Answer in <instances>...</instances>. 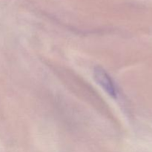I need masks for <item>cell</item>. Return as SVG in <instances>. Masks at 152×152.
<instances>
[{
  "instance_id": "obj_1",
  "label": "cell",
  "mask_w": 152,
  "mask_h": 152,
  "mask_svg": "<svg viewBox=\"0 0 152 152\" xmlns=\"http://www.w3.org/2000/svg\"><path fill=\"white\" fill-rule=\"evenodd\" d=\"M94 78L110 96L116 98L117 91L115 86L105 70L102 69L101 67H96L94 70Z\"/></svg>"
}]
</instances>
